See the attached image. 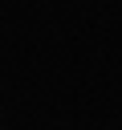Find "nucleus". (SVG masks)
<instances>
[]
</instances>
